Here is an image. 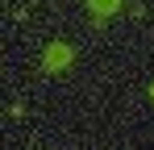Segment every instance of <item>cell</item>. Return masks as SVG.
<instances>
[{"instance_id":"obj_1","label":"cell","mask_w":154,"mask_h":150,"mask_svg":"<svg viewBox=\"0 0 154 150\" xmlns=\"http://www.w3.org/2000/svg\"><path fill=\"white\" fill-rule=\"evenodd\" d=\"M71 63H75V50L67 46V42H50L46 54H42V67H46V71H67Z\"/></svg>"},{"instance_id":"obj_2","label":"cell","mask_w":154,"mask_h":150,"mask_svg":"<svg viewBox=\"0 0 154 150\" xmlns=\"http://www.w3.org/2000/svg\"><path fill=\"white\" fill-rule=\"evenodd\" d=\"M88 8H92V17H96V21H104V17L121 13V0H88Z\"/></svg>"},{"instance_id":"obj_3","label":"cell","mask_w":154,"mask_h":150,"mask_svg":"<svg viewBox=\"0 0 154 150\" xmlns=\"http://www.w3.org/2000/svg\"><path fill=\"white\" fill-rule=\"evenodd\" d=\"M150 100H154V83H150Z\"/></svg>"}]
</instances>
